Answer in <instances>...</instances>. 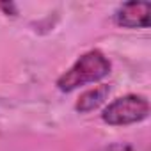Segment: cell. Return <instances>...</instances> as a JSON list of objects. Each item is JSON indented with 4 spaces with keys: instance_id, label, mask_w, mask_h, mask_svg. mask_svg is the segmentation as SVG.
<instances>
[{
    "instance_id": "obj_1",
    "label": "cell",
    "mask_w": 151,
    "mask_h": 151,
    "mask_svg": "<svg viewBox=\"0 0 151 151\" xmlns=\"http://www.w3.org/2000/svg\"><path fill=\"white\" fill-rule=\"evenodd\" d=\"M110 73V60L100 52L91 50L84 53L62 77L57 80V87L62 93H71L80 86L98 82Z\"/></svg>"
},
{
    "instance_id": "obj_2",
    "label": "cell",
    "mask_w": 151,
    "mask_h": 151,
    "mask_svg": "<svg viewBox=\"0 0 151 151\" xmlns=\"http://www.w3.org/2000/svg\"><path fill=\"white\" fill-rule=\"evenodd\" d=\"M149 116V103L144 96L126 94L114 100L101 114V119L110 126H124L140 123Z\"/></svg>"
},
{
    "instance_id": "obj_3",
    "label": "cell",
    "mask_w": 151,
    "mask_h": 151,
    "mask_svg": "<svg viewBox=\"0 0 151 151\" xmlns=\"http://www.w3.org/2000/svg\"><path fill=\"white\" fill-rule=\"evenodd\" d=\"M149 14V2H126L114 13V22L124 29H147Z\"/></svg>"
},
{
    "instance_id": "obj_4",
    "label": "cell",
    "mask_w": 151,
    "mask_h": 151,
    "mask_svg": "<svg viewBox=\"0 0 151 151\" xmlns=\"http://www.w3.org/2000/svg\"><path fill=\"white\" fill-rule=\"evenodd\" d=\"M109 94H110V86H98V87H94V89H89V91H86V93L78 98L75 109H77L80 114H87V112L98 109V107L107 100Z\"/></svg>"
},
{
    "instance_id": "obj_5",
    "label": "cell",
    "mask_w": 151,
    "mask_h": 151,
    "mask_svg": "<svg viewBox=\"0 0 151 151\" xmlns=\"http://www.w3.org/2000/svg\"><path fill=\"white\" fill-rule=\"evenodd\" d=\"M0 9H6L7 13H11L13 16L16 14V7L13 6V4H0Z\"/></svg>"
}]
</instances>
